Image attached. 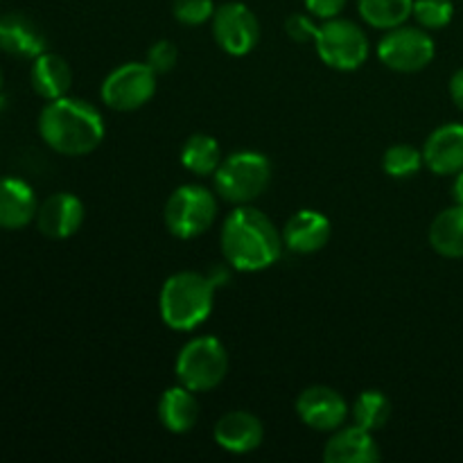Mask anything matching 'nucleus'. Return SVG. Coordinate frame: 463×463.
<instances>
[{
  "instance_id": "1",
  "label": "nucleus",
  "mask_w": 463,
  "mask_h": 463,
  "mask_svg": "<svg viewBox=\"0 0 463 463\" xmlns=\"http://www.w3.org/2000/svg\"><path fill=\"white\" fill-rule=\"evenodd\" d=\"M222 253L238 271H262L283 253V233L262 211L238 206L222 226Z\"/></svg>"
},
{
  "instance_id": "2",
  "label": "nucleus",
  "mask_w": 463,
  "mask_h": 463,
  "mask_svg": "<svg viewBox=\"0 0 463 463\" xmlns=\"http://www.w3.org/2000/svg\"><path fill=\"white\" fill-rule=\"evenodd\" d=\"M39 136L52 152L84 156L95 152L104 138V118L90 102L80 98L50 99L39 116Z\"/></svg>"
},
{
  "instance_id": "3",
  "label": "nucleus",
  "mask_w": 463,
  "mask_h": 463,
  "mask_svg": "<svg viewBox=\"0 0 463 463\" xmlns=\"http://www.w3.org/2000/svg\"><path fill=\"white\" fill-rule=\"evenodd\" d=\"M215 285L199 271H176L163 283L158 310L167 328L188 333L202 326L213 312Z\"/></svg>"
},
{
  "instance_id": "4",
  "label": "nucleus",
  "mask_w": 463,
  "mask_h": 463,
  "mask_svg": "<svg viewBox=\"0 0 463 463\" xmlns=\"http://www.w3.org/2000/svg\"><path fill=\"white\" fill-rule=\"evenodd\" d=\"M271 184L269 158L258 152H235L215 170V190L235 206H247Z\"/></svg>"
},
{
  "instance_id": "5",
  "label": "nucleus",
  "mask_w": 463,
  "mask_h": 463,
  "mask_svg": "<svg viewBox=\"0 0 463 463\" xmlns=\"http://www.w3.org/2000/svg\"><path fill=\"white\" fill-rule=\"evenodd\" d=\"M175 373L190 392H211L229 373V353L217 337L190 339L179 351Z\"/></svg>"
},
{
  "instance_id": "6",
  "label": "nucleus",
  "mask_w": 463,
  "mask_h": 463,
  "mask_svg": "<svg viewBox=\"0 0 463 463\" xmlns=\"http://www.w3.org/2000/svg\"><path fill=\"white\" fill-rule=\"evenodd\" d=\"M165 226L175 238L193 240L206 233L217 217V199L203 185H181L167 197Z\"/></svg>"
},
{
  "instance_id": "7",
  "label": "nucleus",
  "mask_w": 463,
  "mask_h": 463,
  "mask_svg": "<svg viewBox=\"0 0 463 463\" xmlns=\"http://www.w3.org/2000/svg\"><path fill=\"white\" fill-rule=\"evenodd\" d=\"M317 54L335 71H357L369 57V39L346 18H328L317 32Z\"/></svg>"
},
{
  "instance_id": "8",
  "label": "nucleus",
  "mask_w": 463,
  "mask_h": 463,
  "mask_svg": "<svg viewBox=\"0 0 463 463\" xmlns=\"http://www.w3.org/2000/svg\"><path fill=\"white\" fill-rule=\"evenodd\" d=\"M156 77L147 61L122 63L102 81V102L113 111H136L154 98Z\"/></svg>"
},
{
  "instance_id": "9",
  "label": "nucleus",
  "mask_w": 463,
  "mask_h": 463,
  "mask_svg": "<svg viewBox=\"0 0 463 463\" xmlns=\"http://www.w3.org/2000/svg\"><path fill=\"white\" fill-rule=\"evenodd\" d=\"M378 57L389 71L419 72L434 59V41L425 27H393L378 43Z\"/></svg>"
},
{
  "instance_id": "10",
  "label": "nucleus",
  "mask_w": 463,
  "mask_h": 463,
  "mask_svg": "<svg viewBox=\"0 0 463 463\" xmlns=\"http://www.w3.org/2000/svg\"><path fill=\"white\" fill-rule=\"evenodd\" d=\"M213 36L226 54L244 57L260 39V23L244 3H224L213 14Z\"/></svg>"
},
{
  "instance_id": "11",
  "label": "nucleus",
  "mask_w": 463,
  "mask_h": 463,
  "mask_svg": "<svg viewBox=\"0 0 463 463\" xmlns=\"http://www.w3.org/2000/svg\"><path fill=\"white\" fill-rule=\"evenodd\" d=\"M297 414L307 428L317 432H335L344 425L348 416V405L335 389L317 384L307 387L297 398Z\"/></svg>"
},
{
  "instance_id": "12",
  "label": "nucleus",
  "mask_w": 463,
  "mask_h": 463,
  "mask_svg": "<svg viewBox=\"0 0 463 463\" xmlns=\"http://www.w3.org/2000/svg\"><path fill=\"white\" fill-rule=\"evenodd\" d=\"M84 203L71 193L50 194L36 211V226L50 240H66L84 224Z\"/></svg>"
},
{
  "instance_id": "13",
  "label": "nucleus",
  "mask_w": 463,
  "mask_h": 463,
  "mask_svg": "<svg viewBox=\"0 0 463 463\" xmlns=\"http://www.w3.org/2000/svg\"><path fill=\"white\" fill-rule=\"evenodd\" d=\"M48 48L39 23L23 12L0 14V50L16 59H36Z\"/></svg>"
},
{
  "instance_id": "14",
  "label": "nucleus",
  "mask_w": 463,
  "mask_h": 463,
  "mask_svg": "<svg viewBox=\"0 0 463 463\" xmlns=\"http://www.w3.org/2000/svg\"><path fill=\"white\" fill-rule=\"evenodd\" d=\"M265 439V428L260 419L251 411L233 410L222 416L215 425V441L222 450L233 452V455H247L260 448Z\"/></svg>"
},
{
  "instance_id": "15",
  "label": "nucleus",
  "mask_w": 463,
  "mask_h": 463,
  "mask_svg": "<svg viewBox=\"0 0 463 463\" xmlns=\"http://www.w3.org/2000/svg\"><path fill=\"white\" fill-rule=\"evenodd\" d=\"M423 163L434 175L448 176L463 170V125H443L430 134L423 147Z\"/></svg>"
},
{
  "instance_id": "16",
  "label": "nucleus",
  "mask_w": 463,
  "mask_h": 463,
  "mask_svg": "<svg viewBox=\"0 0 463 463\" xmlns=\"http://www.w3.org/2000/svg\"><path fill=\"white\" fill-rule=\"evenodd\" d=\"M39 202L27 181L16 176L0 179V229L21 231L36 220Z\"/></svg>"
},
{
  "instance_id": "17",
  "label": "nucleus",
  "mask_w": 463,
  "mask_h": 463,
  "mask_svg": "<svg viewBox=\"0 0 463 463\" xmlns=\"http://www.w3.org/2000/svg\"><path fill=\"white\" fill-rule=\"evenodd\" d=\"M330 240V222L321 213L303 208L294 213L283 226V242L294 253H317L328 244Z\"/></svg>"
},
{
  "instance_id": "18",
  "label": "nucleus",
  "mask_w": 463,
  "mask_h": 463,
  "mask_svg": "<svg viewBox=\"0 0 463 463\" xmlns=\"http://www.w3.org/2000/svg\"><path fill=\"white\" fill-rule=\"evenodd\" d=\"M326 463H373L380 461V448L375 443L373 432L353 425V428H339L326 443L324 450Z\"/></svg>"
},
{
  "instance_id": "19",
  "label": "nucleus",
  "mask_w": 463,
  "mask_h": 463,
  "mask_svg": "<svg viewBox=\"0 0 463 463\" xmlns=\"http://www.w3.org/2000/svg\"><path fill=\"white\" fill-rule=\"evenodd\" d=\"M32 89L43 99H59L68 95L72 84L71 63L54 52H43L34 59L30 71Z\"/></svg>"
},
{
  "instance_id": "20",
  "label": "nucleus",
  "mask_w": 463,
  "mask_h": 463,
  "mask_svg": "<svg viewBox=\"0 0 463 463\" xmlns=\"http://www.w3.org/2000/svg\"><path fill=\"white\" fill-rule=\"evenodd\" d=\"M158 419L167 432H190L199 419V402L194 398V392H190L184 384L167 389L158 401Z\"/></svg>"
},
{
  "instance_id": "21",
  "label": "nucleus",
  "mask_w": 463,
  "mask_h": 463,
  "mask_svg": "<svg viewBox=\"0 0 463 463\" xmlns=\"http://www.w3.org/2000/svg\"><path fill=\"white\" fill-rule=\"evenodd\" d=\"M430 244L443 258H463V206L439 213L430 224Z\"/></svg>"
},
{
  "instance_id": "22",
  "label": "nucleus",
  "mask_w": 463,
  "mask_h": 463,
  "mask_svg": "<svg viewBox=\"0 0 463 463\" xmlns=\"http://www.w3.org/2000/svg\"><path fill=\"white\" fill-rule=\"evenodd\" d=\"M360 16L375 30H393L405 25L414 14V0H360Z\"/></svg>"
},
{
  "instance_id": "23",
  "label": "nucleus",
  "mask_w": 463,
  "mask_h": 463,
  "mask_svg": "<svg viewBox=\"0 0 463 463\" xmlns=\"http://www.w3.org/2000/svg\"><path fill=\"white\" fill-rule=\"evenodd\" d=\"M181 163L188 172L199 176L215 175V170L222 163L220 145L213 136L208 134H194L190 136L181 149Z\"/></svg>"
},
{
  "instance_id": "24",
  "label": "nucleus",
  "mask_w": 463,
  "mask_h": 463,
  "mask_svg": "<svg viewBox=\"0 0 463 463\" xmlns=\"http://www.w3.org/2000/svg\"><path fill=\"white\" fill-rule=\"evenodd\" d=\"M351 414L355 425L369 430V432H378L392 419V402H389V398L383 392L371 389V392H364L357 398Z\"/></svg>"
},
{
  "instance_id": "25",
  "label": "nucleus",
  "mask_w": 463,
  "mask_h": 463,
  "mask_svg": "<svg viewBox=\"0 0 463 463\" xmlns=\"http://www.w3.org/2000/svg\"><path fill=\"white\" fill-rule=\"evenodd\" d=\"M423 152L414 145H393L384 152L383 167L393 179H410L423 167Z\"/></svg>"
},
{
  "instance_id": "26",
  "label": "nucleus",
  "mask_w": 463,
  "mask_h": 463,
  "mask_svg": "<svg viewBox=\"0 0 463 463\" xmlns=\"http://www.w3.org/2000/svg\"><path fill=\"white\" fill-rule=\"evenodd\" d=\"M452 14H455L452 0H414L411 16L425 30H441L452 21Z\"/></svg>"
},
{
  "instance_id": "27",
  "label": "nucleus",
  "mask_w": 463,
  "mask_h": 463,
  "mask_svg": "<svg viewBox=\"0 0 463 463\" xmlns=\"http://www.w3.org/2000/svg\"><path fill=\"white\" fill-rule=\"evenodd\" d=\"M172 14L184 25H203L215 14V3L213 0H175Z\"/></svg>"
},
{
  "instance_id": "28",
  "label": "nucleus",
  "mask_w": 463,
  "mask_h": 463,
  "mask_svg": "<svg viewBox=\"0 0 463 463\" xmlns=\"http://www.w3.org/2000/svg\"><path fill=\"white\" fill-rule=\"evenodd\" d=\"M176 59H179V50L172 41H156V43L149 48L147 52V66L152 68L156 75H165L172 68L176 66Z\"/></svg>"
},
{
  "instance_id": "29",
  "label": "nucleus",
  "mask_w": 463,
  "mask_h": 463,
  "mask_svg": "<svg viewBox=\"0 0 463 463\" xmlns=\"http://www.w3.org/2000/svg\"><path fill=\"white\" fill-rule=\"evenodd\" d=\"M285 32L292 41L297 43H310V41L317 39V32H319V25L312 23V18H307L306 14H292V16L285 21Z\"/></svg>"
},
{
  "instance_id": "30",
  "label": "nucleus",
  "mask_w": 463,
  "mask_h": 463,
  "mask_svg": "<svg viewBox=\"0 0 463 463\" xmlns=\"http://www.w3.org/2000/svg\"><path fill=\"white\" fill-rule=\"evenodd\" d=\"M348 0H306L307 12H312L319 18H337L342 14V9L346 7Z\"/></svg>"
},
{
  "instance_id": "31",
  "label": "nucleus",
  "mask_w": 463,
  "mask_h": 463,
  "mask_svg": "<svg viewBox=\"0 0 463 463\" xmlns=\"http://www.w3.org/2000/svg\"><path fill=\"white\" fill-rule=\"evenodd\" d=\"M450 95H452V102L463 111V68L452 75L450 80Z\"/></svg>"
},
{
  "instance_id": "32",
  "label": "nucleus",
  "mask_w": 463,
  "mask_h": 463,
  "mask_svg": "<svg viewBox=\"0 0 463 463\" xmlns=\"http://www.w3.org/2000/svg\"><path fill=\"white\" fill-rule=\"evenodd\" d=\"M452 194H455V202L463 206V170L457 172L455 185H452Z\"/></svg>"
},
{
  "instance_id": "33",
  "label": "nucleus",
  "mask_w": 463,
  "mask_h": 463,
  "mask_svg": "<svg viewBox=\"0 0 463 463\" xmlns=\"http://www.w3.org/2000/svg\"><path fill=\"white\" fill-rule=\"evenodd\" d=\"M3 84H5V72L3 68H0V90H3Z\"/></svg>"
}]
</instances>
